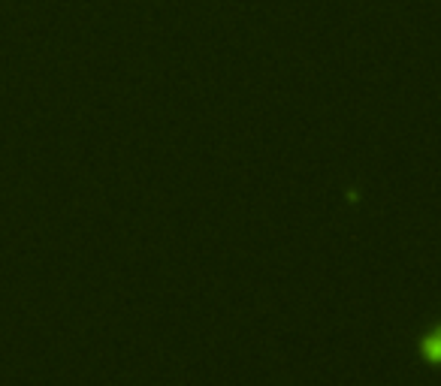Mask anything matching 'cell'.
Listing matches in <instances>:
<instances>
[{
    "mask_svg": "<svg viewBox=\"0 0 441 386\" xmlns=\"http://www.w3.org/2000/svg\"><path fill=\"white\" fill-rule=\"evenodd\" d=\"M420 350H423V356L432 362V365H441V326H438L435 332H429V335L423 338Z\"/></svg>",
    "mask_w": 441,
    "mask_h": 386,
    "instance_id": "1",
    "label": "cell"
}]
</instances>
